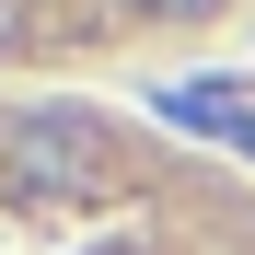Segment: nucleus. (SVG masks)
<instances>
[{
    "mask_svg": "<svg viewBox=\"0 0 255 255\" xmlns=\"http://www.w3.org/2000/svg\"><path fill=\"white\" fill-rule=\"evenodd\" d=\"M12 186L23 197H81L93 186V116H35L23 151H12Z\"/></svg>",
    "mask_w": 255,
    "mask_h": 255,
    "instance_id": "obj_1",
    "label": "nucleus"
},
{
    "mask_svg": "<svg viewBox=\"0 0 255 255\" xmlns=\"http://www.w3.org/2000/svg\"><path fill=\"white\" fill-rule=\"evenodd\" d=\"M174 116H186V128H221V139H244V151H255V105H232V93H186Z\"/></svg>",
    "mask_w": 255,
    "mask_h": 255,
    "instance_id": "obj_2",
    "label": "nucleus"
},
{
    "mask_svg": "<svg viewBox=\"0 0 255 255\" xmlns=\"http://www.w3.org/2000/svg\"><path fill=\"white\" fill-rule=\"evenodd\" d=\"M128 12H139V23H209L221 0H128Z\"/></svg>",
    "mask_w": 255,
    "mask_h": 255,
    "instance_id": "obj_3",
    "label": "nucleus"
}]
</instances>
